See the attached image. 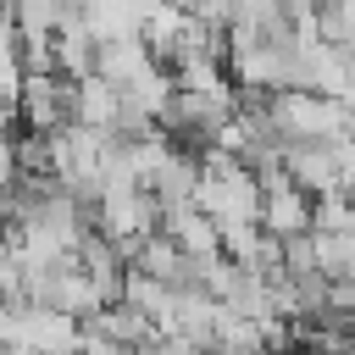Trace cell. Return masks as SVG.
Masks as SVG:
<instances>
[{
  "label": "cell",
  "mask_w": 355,
  "mask_h": 355,
  "mask_svg": "<svg viewBox=\"0 0 355 355\" xmlns=\"http://www.w3.org/2000/svg\"><path fill=\"white\" fill-rule=\"evenodd\" d=\"M266 116H272L277 139H311V144L349 139V100H327V94H311V89L266 94Z\"/></svg>",
  "instance_id": "cell-1"
},
{
  "label": "cell",
  "mask_w": 355,
  "mask_h": 355,
  "mask_svg": "<svg viewBox=\"0 0 355 355\" xmlns=\"http://www.w3.org/2000/svg\"><path fill=\"white\" fill-rule=\"evenodd\" d=\"M94 233L111 239L116 255H122V266H128L133 244L150 239V233H161V205H155L144 189H105V194L94 200Z\"/></svg>",
  "instance_id": "cell-2"
},
{
  "label": "cell",
  "mask_w": 355,
  "mask_h": 355,
  "mask_svg": "<svg viewBox=\"0 0 355 355\" xmlns=\"http://www.w3.org/2000/svg\"><path fill=\"white\" fill-rule=\"evenodd\" d=\"M17 122L28 133H55L72 122V78L61 72H28L17 83Z\"/></svg>",
  "instance_id": "cell-3"
},
{
  "label": "cell",
  "mask_w": 355,
  "mask_h": 355,
  "mask_svg": "<svg viewBox=\"0 0 355 355\" xmlns=\"http://www.w3.org/2000/svg\"><path fill=\"white\" fill-rule=\"evenodd\" d=\"M6 338L22 344L28 355H72L78 349V322L61 311H39V305H11Z\"/></svg>",
  "instance_id": "cell-4"
},
{
  "label": "cell",
  "mask_w": 355,
  "mask_h": 355,
  "mask_svg": "<svg viewBox=\"0 0 355 355\" xmlns=\"http://www.w3.org/2000/svg\"><path fill=\"white\" fill-rule=\"evenodd\" d=\"M194 183H200L194 150H166V161L150 172L144 194H150V200L161 205V216H166V211H189V205H194Z\"/></svg>",
  "instance_id": "cell-5"
},
{
  "label": "cell",
  "mask_w": 355,
  "mask_h": 355,
  "mask_svg": "<svg viewBox=\"0 0 355 355\" xmlns=\"http://www.w3.org/2000/svg\"><path fill=\"white\" fill-rule=\"evenodd\" d=\"M161 233H166L172 250H178L183 261H194V266H211V261L222 255V233H216V222H205L194 205H189V211H166V216H161Z\"/></svg>",
  "instance_id": "cell-6"
},
{
  "label": "cell",
  "mask_w": 355,
  "mask_h": 355,
  "mask_svg": "<svg viewBox=\"0 0 355 355\" xmlns=\"http://www.w3.org/2000/svg\"><path fill=\"white\" fill-rule=\"evenodd\" d=\"M150 67H155V61H150V50H144L139 33H128V39H100V44H94V78H105L116 94H122L128 83H139Z\"/></svg>",
  "instance_id": "cell-7"
},
{
  "label": "cell",
  "mask_w": 355,
  "mask_h": 355,
  "mask_svg": "<svg viewBox=\"0 0 355 355\" xmlns=\"http://www.w3.org/2000/svg\"><path fill=\"white\" fill-rule=\"evenodd\" d=\"M72 122L78 128H94V133H111V122H116V89L105 83V78H78L72 83Z\"/></svg>",
  "instance_id": "cell-8"
},
{
  "label": "cell",
  "mask_w": 355,
  "mask_h": 355,
  "mask_svg": "<svg viewBox=\"0 0 355 355\" xmlns=\"http://www.w3.org/2000/svg\"><path fill=\"white\" fill-rule=\"evenodd\" d=\"M311 255H316V272L327 283H349V272H355V239L349 233H311Z\"/></svg>",
  "instance_id": "cell-9"
},
{
  "label": "cell",
  "mask_w": 355,
  "mask_h": 355,
  "mask_svg": "<svg viewBox=\"0 0 355 355\" xmlns=\"http://www.w3.org/2000/svg\"><path fill=\"white\" fill-rule=\"evenodd\" d=\"M355 216H349V194H316L311 200V233H349Z\"/></svg>",
  "instance_id": "cell-10"
},
{
  "label": "cell",
  "mask_w": 355,
  "mask_h": 355,
  "mask_svg": "<svg viewBox=\"0 0 355 355\" xmlns=\"http://www.w3.org/2000/svg\"><path fill=\"white\" fill-rule=\"evenodd\" d=\"M139 355H211V349H200V344L183 338V333H150V344H144Z\"/></svg>",
  "instance_id": "cell-11"
},
{
  "label": "cell",
  "mask_w": 355,
  "mask_h": 355,
  "mask_svg": "<svg viewBox=\"0 0 355 355\" xmlns=\"http://www.w3.org/2000/svg\"><path fill=\"white\" fill-rule=\"evenodd\" d=\"M0 6H6V0H0Z\"/></svg>",
  "instance_id": "cell-12"
}]
</instances>
